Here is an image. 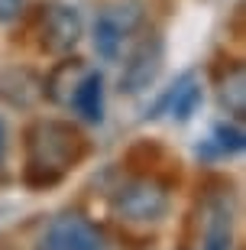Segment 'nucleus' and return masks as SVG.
<instances>
[{
	"instance_id": "nucleus-3",
	"label": "nucleus",
	"mask_w": 246,
	"mask_h": 250,
	"mask_svg": "<svg viewBox=\"0 0 246 250\" xmlns=\"http://www.w3.org/2000/svg\"><path fill=\"white\" fill-rule=\"evenodd\" d=\"M39 250H117V244L110 241V234L104 228L88 221L84 214L68 211L58 214L46 228Z\"/></svg>"
},
{
	"instance_id": "nucleus-6",
	"label": "nucleus",
	"mask_w": 246,
	"mask_h": 250,
	"mask_svg": "<svg viewBox=\"0 0 246 250\" xmlns=\"http://www.w3.org/2000/svg\"><path fill=\"white\" fill-rule=\"evenodd\" d=\"M123 163H127V169L133 176H149V179H155V182H162V186H169V188L182 176L178 156H172L159 140H139V143H133V146L127 149Z\"/></svg>"
},
{
	"instance_id": "nucleus-15",
	"label": "nucleus",
	"mask_w": 246,
	"mask_h": 250,
	"mask_svg": "<svg viewBox=\"0 0 246 250\" xmlns=\"http://www.w3.org/2000/svg\"><path fill=\"white\" fill-rule=\"evenodd\" d=\"M23 7H26V0H0V23L19 20L23 17Z\"/></svg>"
},
{
	"instance_id": "nucleus-4",
	"label": "nucleus",
	"mask_w": 246,
	"mask_h": 250,
	"mask_svg": "<svg viewBox=\"0 0 246 250\" xmlns=\"http://www.w3.org/2000/svg\"><path fill=\"white\" fill-rule=\"evenodd\" d=\"M36 42L49 56H68L81 39V17L68 3H39L36 7Z\"/></svg>"
},
{
	"instance_id": "nucleus-2",
	"label": "nucleus",
	"mask_w": 246,
	"mask_h": 250,
	"mask_svg": "<svg viewBox=\"0 0 246 250\" xmlns=\"http://www.w3.org/2000/svg\"><path fill=\"white\" fill-rule=\"evenodd\" d=\"M110 208L120 221H130V224L162 221L165 211H169V186H162L149 176H133L130 172L127 182L114 188Z\"/></svg>"
},
{
	"instance_id": "nucleus-12",
	"label": "nucleus",
	"mask_w": 246,
	"mask_h": 250,
	"mask_svg": "<svg viewBox=\"0 0 246 250\" xmlns=\"http://www.w3.org/2000/svg\"><path fill=\"white\" fill-rule=\"evenodd\" d=\"M220 88V104L227 107V114L233 117H246V75H243V62L240 59H227V72L217 78Z\"/></svg>"
},
{
	"instance_id": "nucleus-5",
	"label": "nucleus",
	"mask_w": 246,
	"mask_h": 250,
	"mask_svg": "<svg viewBox=\"0 0 246 250\" xmlns=\"http://www.w3.org/2000/svg\"><path fill=\"white\" fill-rule=\"evenodd\" d=\"M139 23H143V7H139L136 0L117 3V7H104L97 13V23H94V49H97V56L114 62V59L120 56L123 39H127Z\"/></svg>"
},
{
	"instance_id": "nucleus-13",
	"label": "nucleus",
	"mask_w": 246,
	"mask_h": 250,
	"mask_svg": "<svg viewBox=\"0 0 246 250\" xmlns=\"http://www.w3.org/2000/svg\"><path fill=\"white\" fill-rule=\"evenodd\" d=\"M246 146V133L233 124H217L210 133V143L204 146V156H237Z\"/></svg>"
},
{
	"instance_id": "nucleus-7",
	"label": "nucleus",
	"mask_w": 246,
	"mask_h": 250,
	"mask_svg": "<svg viewBox=\"0 0 246 250\" xmlns=\"http://www.w3.org/2000/svg\"><path fill=\"white\" fill-rule=\"evenodd\" d=\"M162 59H165V42L159 33H149L130 56L127 68L120 75V91L127 94H143L149 84H155L159 72H162Z\"/></svg>"
},
{
	"instance_id": "nucleus-8",
	"label": "nucleus",
	"mask_w": 246,
	"mask_h": 250,
	"mask_svg": "<svg viewBox=\"0 0 246 250\" xmlns=\"http://www.w3.org/2000/svg\"><path fill=\"white\" fill-rule=\"evenodd\" d=\"M0 98L10 104V107H19V111H29L36 107L46 94H42V78H39L33 68H3L0 72Z\"/></svg>"
},
{
	"instance_id": "nucleus-11",
	"label": "nucleus",
	"mask_w": 246,
	"mask_h": 250,
	"mask_svg": "<svg viewBox=\"0 0 246 250\" xmlns=\"http://www.w3.org/2000/svg\"><path fill=\"white\" fill-rule=\"evenodd\" d=\"M68 104L84 121H91V124L104 121V78H100V72H84Z\"/></svg>"
},
{
	"instance_id": "nucleus-9",
	"label": "nucleus",
	"mask_w": 246,
	"mask_h": 250,
	"mask_svg": "<svg viewBox=\"0 0 246 250\" xmlns=\"http://www.w3.org/2000/svg\"><path fill=\"white\" fill-rule=\"evenodd\" d=\"M201 101H204V88L194 82V75H182V78H178V82H175L162 98H159V104H155L146 117L172 114L175 121H188V117L201 107Z\"/></svg>"
},
{
	"instance_id": "nucleus-14",
	"label": "nucleus",
	"mask_w": 246,
	"mask_h": 250,
	"mask_svg": "<svg viewBox=\"0 0 246 250\" xmlns=\"http://www.w3.org/2000/svg\"><path fill=\"white\" fill-rule=\"evenodd\" d=\"M204 250H230V218L224 211H214L210 218V231H208V244Z\"/></svg>"
},
{
	"instance_id": "nucleus-10",
	"label": "nucleus",
	"mask_w": 246,
	"mask_h": 250,
	"mask_svg": "<svg viewBox=\"0 0 246 250\" xmlns=\"http://www.w3.org/2000/svg\"><path fill=\"white\" fill-rule=\"evenodd\" d=\"M84 72H88V65H84L81 59L62 56L52 68H49L46 78H42V94H46L49 101H55V104H68Z\"/></svg>"
},
{
	"instance_id": "nucleus-16",
	"label": "nucleus",
	"mask_w": 246,
	"mask_h": 250,
	"mask_svg": "<svg viewBox=\"0 0 246 250\" xmlns=\"http://www.w3.org/2000/svg\"><path fill=\"white\" fill-rule=\"evenodd\" d=\"M0 153H3V127H0Z\"/></svg>"
},
{
	"instance_id": "nucleus-1",
	"label": "nucleus",
	"mask_w": 246,
	"mask_h": 250,
	"mask_svg": "<svg viewBox=\"0 0 246 250\" xmlns=\"http://www.w3.org/2000/svg\"><path fill=\"white\" fill-rule=\"evenodd\" d=\"M23 149H26L23 182L29 188H52L72 169L81 166L91 143L72 121L39 117L23 130Z\"/></svg>"
}]
</instances>
